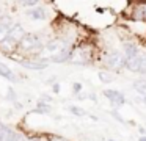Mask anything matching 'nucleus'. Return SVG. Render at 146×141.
Listing matches in <instances>:
<instances>
[{
  "label": "nucleus",
  "mask_w": 146,
  "mask_h": 141,
  "mask_svg": "<svg viewBox=\"0 0 146 141\" xmlns=\"http://www.w3.org/2000/svg\"><path fill=\"white\" fill-rule=\"evenodd\" d=\"M54 91H55V93H58V91H60V88H58V85H54Z\"/></svg>",
  "instance_id": "nucleus-18"
},
{
  "label": "nucleus",
  "mask_w": 146,
  "mask_h": 141,
  "mask_svg": "<svg viewBox=\"0 0 146 141\" xmlns=\"http://www.w3.org/2000/svg\"><path fill=\"white\" fill-rule=\"evenodd\" d=\"M138 141H146V136H143V138H140Z\"/></svg>",
  "instance_id": "nucleus-20"
},
{
  "label": "nucleus",
  "mask_w": 146,
  "mask_h": 141,
  "mask_svg": "<svg viewBox=\"0 0 146 141\" xmlns=\"http://www.w3.org/2000/svg\"><path fill=\"white\" fill-rule=\"evenodd\" d=\"M8 39H11L14 42V41H19V39H22L24 38V30H22V27L21 25H16V27H13L10 30V33H8Z\"/></svg>",
  "instance_id": "nucleus-5"
},
{
  "label": "nucleus",
  "mask_w": 146,
  "mask_h": 141,
  "mask_svg": "<svg viewBox=\"0 0 146 141\" xmlns=\"http://www.w3.org/2000/svg\"><path fill=\"white\" fill-rule=\"evenodd\" d=\"M71 111H72L74 115H77V116H83V115H85V111H83L82 108H77V107H71Z\"/></svg>",
  "instance_id": "nucleus-16"
},
{
  "label": "nucleus",
  "mask_w": 146,
  "mask_h": 141,
  "mask_svg": "<svg viewBox=\"0 0 146 141\" xmlns=\"http://www.w3.org/2000/svg\"><path fill=\"white\" fill-rule=\"evenodd\" d=\"M72 89L76 91V93H79V91L82 89V85H80V83H74L72 85Z\"/></svg>",
  "instance_id": "nucleus-17"
},
{
  "label": "nucleus",
  "mask_w": 146,
  "mask_h": 141,
  "mask_svg": "<svg viewBox=\"0 0 146 141\" xmlns=\"http://www.w3.org/2000/svg\"><path fill=\"white\" fill-rule=\"evenodd\" d=\"M63 47H64V42H63V41H58V39H55V41H52V42H49L46 49H47L50 53H54V55H57V52H58V50H61Z\"/></svg>",
  "instance_id": "nucleus-6"
},
{
  "label": "nucleus",
  "mask_w": 146,
  "mask_h": 141,
  "mask_svg": "<svg viewBox=\"0 0 146 141\" xmlns=\"http://www.w3.org/2000/svg\"><path fill=\"white\" fill-rule=\"evenodd\" d=\"M124 53H126V58H132V56H137L138 53H137V49L135 46H132V44H126L124 46Z\"/></svg>",
  "instance_id": "nucleus-10"
},
{
  "label": "nucleus",
  "mask_w": 146,
  "mask_h": 141,
  "mask_svg": "<svg viewBox=\"0 0 146 141\" xmlns=\"http://www.w3.org/2000/svg\"><path fill=\"white\" fill-rule=\"evenodd\" d=\"M10 30H11V25H8V24H0V41H3L5 38L8 36Z\"/></svg>",
  "instance_id": "nucleus-11"
},
{
  "label": "nucleus",
  "mask_w": 146,
  "mask_h": 141,
  "mask_svg": "<svg viewBox=\"0 0 146 141\" xmlns=\"http://www.w3.org/2000/svg\"><path fill=\"white\" fill-rule=\"evenodd\" d=\"M0 75H2V77H5V78H8V80H14L13 72H11L10 69L3 64V63H0Z\"/></svg>",
  "instance_id": "nucleus-9"
},
{
  "label": "nucleus",
  "mask_w": 146,
  "mask_h": 141,
  "mask_svg": "<svg viewBox=\"0 0 146 141\" xmlns=\"http://www.w3.org/2000/svg\"><path fill=\"white\" fill-rule=\"evenodd\" d=\"M21 46L25 50H38L41 46V39L36 34H24V38L21 39Z\"/></svg>",
  "instance_id": "nucleus-1"
},
{
  "label": "nucleus",
  "mask_w": 146,
  "mask_h": 141,
  "mask_svg": "<svg viewBox=\"0 0 146 141\" xmlns=\"http://www.w3.org/2000/svg\"><path fill=\"white\" fill-rule=\"evenodd\" d=\"M0 141H19V135L5 125H0Z\"/></svg>",
  "instance_id": "nucleus-2"
},
{
  "label": "nucleus",
  "mask_w": 146,
  "mask_h": 141,
  "mask_svg": "<svg viewBox=\"0 0 146 141\" xmlns=\"http://www.w3.org/2000/svg\"><path fill=\"white\" fill-rule=\"evenodd\" d=\"M141 102H143V103H145V105H146V96H145V97H143V99H141Z\"/></svg>",
  "instance_id": "nucleus-19"
},
{
  "label": "nucleus",
  "mask_w": 146,
  "mask_h": 141,
  "mask_svg": "<svg viewBox=\"0 0 146 141\" xmlns=\"http://www.w3.org/2000/svg\"><path fill=\"white\" fill-rule=\"evenodd\" d=\"M140 72H146V55L140 56V66H138Z\"/></svg>",
  "instance_id": "nucleus-14"
},
{
  "label": "nucleus",
  "mask_w": 146,
  "mask_h": 141,
  "mask_svg": "<svg viewBox=\"0 0 146 141\" xmlns=\"http://www.w3.org/2000/svg\"><path fill=\"white\" fill-rule=\"evenodd\" d=\"M126 66L130 69V71H138V66H140V55L132 56V58L126 60Z\"/></svg>",
  "instance_id": "nucleus-7"
},
{
  "label": "nucleus",
  "mask_w": 146,
  "mask_h": 141,
  "mask_svg": "<svg viewBox=\"0 0 146 141\" xmlns=\"http://www.w3.org/2000/svg\"><path fill=\"white\" fill-rule=\"evenodd\" d=\"M99 80L104 81V83H110V81L113 80V77H108V75L104 74V72H99Z\"/></svg>",
  "instance_id": "nucleus-15"
},
{
  "label": "nucleus",
  "mask_w": 146,
  "mask_h": 141,
  "mask_svg": "<svg viewBox=\"0 0 146 141\" xmlns=\"http://www.w3.org/2000/svg\"><path fill=\"white\" fill-rule=\"evenodd\" d=\"M19 63L24 66V68H29V69H44L46 66H47L46 63H33V61H24V60L19 61Z\"/></svg>",
  "instance_id": "nucleus-8"
},
{
  "label": "nucleus",
  "mask_w": 146,
  "mask_h": 141,
  "mask_svg": "<svg viewBox=\"0 0 146 141\" xmlns=\"http://www.w3.org/2000/svg\"><path fill=\"white\" fill-rule=\"evenodd\" d=\"M107 64L110 66V68H113V69H119L121 66H124V64H126V60H124L123 56L119 55V53L113 52V53H110V56H108Z\"/></svg>",
  "instance_id": "nucleus-3"
},
{
  "label": "nucleus",
  "mask_w": 146,
  "mask_h": 141,
  "mask_svg": "<svg viewBox=\"0 0 146 141\" xmlns=\"http://www.w3.org/2000/svg\"><path fill=\"white\" fill-rule=\"evenodd\" d=\"M104 96L108 97L110 99V102L116 103V105H121V103H124V97L121 93H118V91H113V89H105L104 91Z\"/></svg>",
  "instance_id": "nucleus-4"
},
{
  "label": "nucleus",
  "mask_w": 146,
  "mask_h": 141,
  "mask_svg": "<svg viewBox=\"0 0 146 141\" xmlns=\"http://www.w3.org/2000/svg\"><path fill=\"white\" fill-rule=\"evenodd\" d=\"M110 141H113V140H110Z\"/></svg>",
  "instance_id": "nucleus-21"
},
{
  "label": "nucleus",
  "mask_w": 146,
  "mask_h": 141,
  "mask_svg": "<svg viewBox=\"0 0 146 141\" xmlns=\"http://www.w3.org/2000/svg\"><path fill=\"white\" fill-rule=\"evenodd\" d=\"M133 88L138 91L140 94H143V97L146 96V83H141V81H135L133 83Z\"/></svg>",
  "instance_id": "nucleus-13"
},
{
  "label": "nucleus",
  "mask_w": 146,
  "mask_h": 141,
  "mask_svg": "<svg viewBox=\"0 0 146 141\" xmlns=\"http://www.w3.org/2000/svg\"><path fill=\"white\" fill-rule=\"evenodd\" d=\"M29 14L32 16L33 19H44L46 17V14H44V11H42L41 8H35V9H32V11H29Z\"/></svg>",
  "instance_id": "nucleus-12"
}]
</instances>
